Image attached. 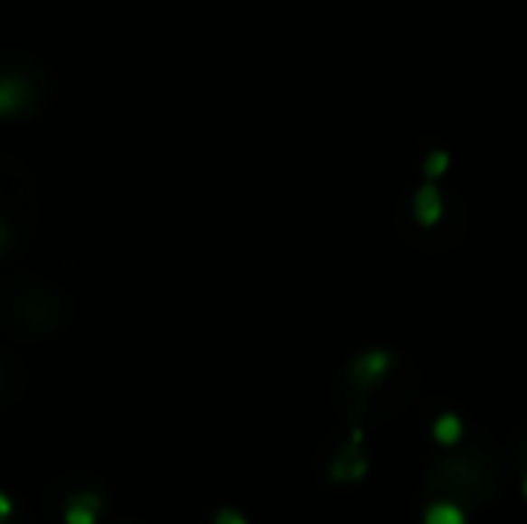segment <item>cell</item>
I'll return each mask as SVG.
<instances>
[{"instance_id": "obj_1", "label": "cell", "mask_w": 527, "mask_h": 524, "mask_svg": "<svg viewBox=\"0 0 527 524\" xmlns=\"http://www.w3.org/2000/svg\"><path fill=\"white\" fill-rule=\"evenodd\" d=\"M389 364H391V355L386 349H367L352 361L349 377L355 379L358 386H373L389 373Z\"/></svg>"}, {"instance_id": "obj_2", "label": "cell", "mask_w": 527, "mask_h": 524, "mask_svg": "<svg viewBox=\"0 0 527 524\" xmlns=\"http://www.w3.org/2000/svg\"><path fill=\"white\" fill-rule=\"evenodd\" d=\"M102 512V500L96 497V493H74L69 500V506H65V521L69 524H96Z\"/></svg>"}, {"instance_id": "obj_3", "label": "cell", "mask_w": 527, "mask_h": 524, "mask_svg": "<svg viewBox=\"0 0 527 524\" xmlns=\"http://www.w3.org/2000/svg\"><path fill=\"white\" fill-rule=\"evenodd\" d=\"M364 469H367V460H364V454H361L358 441L345 444L334 460V478H358V475H364Z\"/></svg>"}, {"instance_id": "obj_4", "label": "cell", "mask_w": 527, "mask_h": 524, "mask_svg": "<svg viewBox=\"0 0 527 524\" xmlns=\"http://www.w3.org/2000/svg\"><path fill=\"white\" fill-rule=\"evenodd\" d=\"M413 213H417V220L423 222V226H435L441 216V192L435 189L432 182L423 185V189L417 192V201H413Z\"/></svg>"}, {"instance_id": "obj_5", "label": "cell", "mask_w": 527, "mask_h": 524, "mask_svg": "<svg viewBox=\"0 0 527 524\" xmlns=\"http://www.w3.org/2000/svg\"><path fill=\"white\" fill-rule=\"evenodd\" d=\"M426 524H463L466 515L456 503H432L423 515Z\"/></svg>"}, {"instance_id": "obj_6", "label": "cell", "mask_w": 527, "mask_h": 524, "mask_svg": "<svg viewBox=\"0 0 527 524\" xmlns=\"http://www.w3.org/2000/svg\"><path fill=\"white\" fill-rule=\"evenodd\" d=\"M432 432L441 444H456V438L463 435V423H459L456 414H441L438 419L432 423Z\"/></svg>"}, {"instance_id": "obj_7", "label": "cell", "mask_w": 527, "mask_h": 524, "mask_svg": "<svg viewBox=\"0 0 527 524\" xmlns=\"http://www.w3.org/2000/svg\"><path fill=\"white\" fill-rule=\"evenodd\" d=\"M447 167V152H432L426 157V176H438Z\"/></svg>"}, {"instance_id": "obj_8", "label": "cell", "mask_w": 527, "mask_h": 524, "mask_svg": "<svg viewBox=\"0 0 527 524\" xmlns=\"http://www.w3.org/2000/svg\"><path fill=\"white\" fill-rule=\"evenodd\" d=\"M213 524H247V519L238 512V509H222V512H216Z\"/></svg>"}, {"instance_id": "obj_9", "label": "cell", "mask_w": 527, "mask_h": 524, "mask_svg": "<svg viewBox=\"0 0 527 524\" xmlns=\"http://www.w3.org/2000/svg\"><path fill=\"white\" fill-rule=\"evenodd\" d=\"M10 512H13V500L6 497L4 491H0V524H4L6 519H10Z\"/></svg>"}, {"instance_id": "obj_10", "label": "cell", "mask_w": 527, "mask_h": 524, "mask_svg": "<svg viewBox=\"0 0 527 524\" xmlns=\"http://www.w3.org/2000/svg\"><path fill=\"white\" fill-rule=\"evenodd\" d=\"M4 244H6V226L0 222V247H4Z\"/></svg>"}, {"instance_id": "obj_11", "label": "cell", "mask_w": 527, "mask_h": 524, "mask_svg": "<svg viewBox=\"0 0 527 524\" xmlns=\"http://www.w3.org/2000/svg\"><path fill=\"white\" fill-rule=\"evenodd\" d=\"M524 493H527V475H524Z\"/></svg>"}]
</instances>
